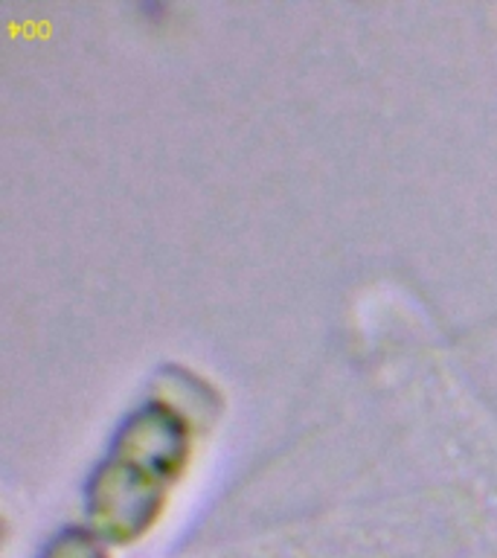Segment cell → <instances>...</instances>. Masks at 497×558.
I'll list each match as a JSON object with an SVG mask.
<instances>
[{"label": "cell", "mask_w": 497, "mask_h": 558, "mask_svg": "<svg viewBox=\"0 0 497 558\" xmlns=\"http://www.w3.org/2000/svg\"><path fill=\"white\" fill-rule=\"evenodd\" d=\"M44 558H108V556H105V549L99 547L90 535H85V532H68V535H61V538L47 549V556Z\"/></svg>", "instance_id": "6da1fadb"}]
</instances>
